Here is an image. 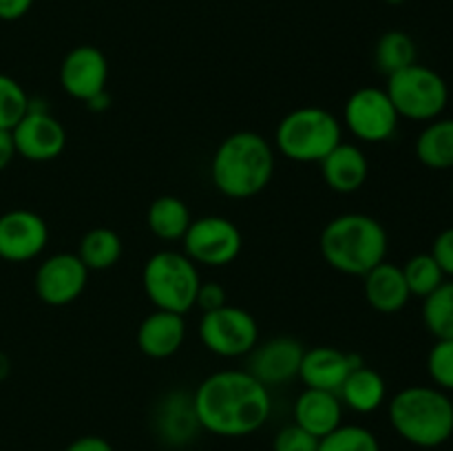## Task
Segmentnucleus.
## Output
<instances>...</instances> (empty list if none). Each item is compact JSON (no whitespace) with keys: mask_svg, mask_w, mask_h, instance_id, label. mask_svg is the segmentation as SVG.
I'll list each match as a JSON object with an SVG mask.
<instances>
[{"mask_svg":"<svg viewBox=\"0 0 453 451\" xmlns=\"http://www.w3.org/2000/svg\"><path fill=\"white\" fill-rule=\"evenodd\" d=\"M84 104H87L91 111H96V113H100V111H106V109H109V106H111V96H109V91L97 93V96H93L91 100H87V102H84Z\"/></svg>","mask_w":453,"mask_h":451,"instance_id":"4c0bfd02","label":"nucleus"},{"mask_svg":"<svg viewBox=\"0 0 453 451\" xmlns=\"http://www.w3.org/2000/svg\"><path fill=\"white\" fill-rule=\"evenodd\" d=\"M394 432L420 449H436L453 436V405L436 385H410L388 407Z\"/></svg>","mask_w":453,"mask_h":451,"instance_id":"20e7f679","label":"nucleus"},{"mask_svg":"<svg viewBox=\"0 0 453 451\" xmlns=\"http://www.w3.org/2000/svg\"><path fill=\"white\" fill-rule=\"evenodd\" d=\"M385 3H388V4H394V7H396V4L407 3V0H385Z\"/></svg>","mask_w":453,"mask_h":451,"instance_id":"ea45409f","label":"nucleus"},{"mask_svg":"<svg viewBox=\"0 0 453 451\" xmlns=\"http://www.w3.org/2000/svg\"><path fill=\"white\" fill-rule=\"evenodd\" d=\"M273 451H319V438L296 423H290L277 432Z\"/></svg>","mask_w":453,"mask_h":451,"instance_id":"2f4dec72","label":"nucleus"},{"mask_svg":"<svg viewBox=\"0 0 453 451\" xmlns=\"http://www.w3.org/2000/svg\"><path fill=\"white\" fill-rule=\"evenodd\" d=\"M9 371H12V361H9L7 354L0 352V383H3V380L7 378Z\"/></svg>","mask_w":453,"mask_h":451,"instance_id":"58836bf2","label":"nucleus"},{"mask_svg":"<svg viewBox=\"0 0 453 451\" xmlns=\"http://www.w3.org/2000/svg\"><path fill=\"white\" fill-rule=\"evenodd\" d=\"M385 91L398 115L411 122L438 119L445 113L447 102H449V87L445 78L418 62L389 75Z\"/></svg>","mask_w":453,"mask_h":451,"instance_id":"0eeeda50","label":"nucleus"},{"mask_svg":"<svg viewBox=\"0 0 453 451\" xmlns=\"http://www.w3.org/2000/svg\"><path fill=\"white\" fill-rule=\"evenodd\" d=\"M323 181L339 195H352L363 188L370 175V162L361 146L341 141L321 162Z\"/></svg>","mask_w":453,"mask_h":451,"instance_id":"aec40b11","label":"nucleus"},{"mask_svg":"<svg viewBox=\"0 0 453 451\" xmlns=\"http://www.w3.org/2000/svg\"><path fill=\"white\" fill-rule=\"evenodd\" d=\"M88 283V268L75 252H58L38 265L34 277L35 294L51 308H62L82 296Z\"/></svg>","mask_w":453,"mask_h":451,"instance_id":"f8f14e48","label":"nucleus"},{"mask_svg":"<svg viewBox=\"0 0 453 451\" xmlns=\"http://www.w3.org/2000/svg\"><path fill=\"white\" fill-rule=\"evenodd\" d=\"M339 398L343 407L357 411V414H374L385 405L388 398V383L380 371L372 370L365 363L354 367L343 380L339 389Z\"/></svg>","mask_w":453,"mask_h":451,"instance_id":"4be33fe9","label":"nucleus"},{"mask_svg":"<svg viewBox=\"0 0 453 451\" xmlns=\"http://www.w3.org/2000/svg\"><path fill=\"white\" fill-rule=\"evenodd\" d=\"M202 432L221 438H243L259 432L273 414L270 387L248 370H221L206 376L193 392Z\"/></svg>","mask_w":453,"mask_h":451,"instance_id":"f257e3e1","label":"nucleus"},{"mask_svg":"<svg viewBox=\"0 0 453 451\" xmlns=\"http://www.w3.org/2000/svg\"><path fill=\"white\" fill-rule=\"evenodd\" d=\"M358 365H363V358L358 354H348L332 345H317L303 352L299 378L310 389L339 394L343 380Z\"/></svg>","mask_w":453,"mask_h":451,"instance_id":"dca6fc26","label":"nucleus"},{"mask_svg":"<svg viewBox=\"0 0 453 451\" xmlns=\"http://www.w3.org/2000/svg\"><path fill=\"white\" fill-rule=\"evenodd\" d=\"M106 82H109V60L102 49L93 44H80L62 57L60 87L73 100H91L97 93L106 91Z\"/></svg>","mask_w":453,"mask_h":451,"instance_id":"4468645a","label":"nucleus"},{"mask_svg":"<svg viewBox=\"0 0 453 451\" xmlns=\"http://www.w3.org/2000/svg\"><path fill=\"white\" fill-rule=\"evenodd\" d=\"M29 100L31 97L18 80L0 73V128L12 131L29 111Z\"/></svg>","mask_w":453,"mask_h":451,"instance_id":"c756f323","label":"nucleus"},{"mask_svg":"<svg viewBox=\"0 0 453 451\" xmlns=\"http://www.w3.org/2000/svg\"><path fill=\"white\" fill-rule=\"evenodd\" d=\"M35 0H0V20L13 22L29 13Z\"/></svg>","mask_w":453,"mask_h":451,"instance_id":"f704fd0d","label":"nucleus"},{"mask_svg":"<svg viewBox=\"0 0 453 451\" xmlns=\"http://www.w3.org/2000/svg\"><path fill=\"white\" fill-rule=\"evenodd\" d=\"M228 303V294H226V287L217 281H202L197 290V299H195V308H199L202 312H211V310L221 308V305Z\"/></svg>","mask_w":453,"mask_h":451,"instance_id":"473e14b6","label":"nucleus"},{"mask_svg":"<svg viewBox=\"0 0 453 451\" xmlns=\"http://www.w3.org/2000/svg\"><path fill=\"white\" fill-rule=\"evenodd\" d=\"M425 327L438 339H453V279L423 299Z\"/></svg>","mask_w":453,"mask_h":451,"instance_id":"bb28decb","label":"nucleus"},{"mask_svg":"<svg viewBox=\"0 0 453 451\" xmlns=\"http://www.w3.org/2000/svg\"><path fill=\"white\" fill-rule=\"evenodd\" d=\"M323 261L336 272L365 277L372 268L388 259L389 237L379 219L363 212L334 217L321 230Z\"/></svg>","mask_w":453,"mask_h":451,"instance_id":"7ed1b4c3","label":"nucleus"},{"mask_svg":"<svg viewBox=\"0 0 453 451\" xmlns=\"http://www.w3.org/2000/svg\"><path fill=\"white\" fill-rule=\"evenodd\" d=\"M184 255L195 265L226 268L243 250V234L234 221L219 215L199 217L190 221L184 239Z\"/></svg>","mask_w":453,"mask_h":451,"instance_id":"1a4fd4ad","label":"nucleus"},{"mask_svg":"<svg viewBox=\"0 0 453 451\" xmlns=\"http://www.w3.org/2000/svg\"><path fill=\"white\" fill-rule=\"evenodd\" d=\"M199 270L184 252L159 250L146 259L142 270V286L155 310L186 314L197 299Z\"/></svg>","mask_w":453,"mask_h":451,"instance_id":"423d86ee","label":"nucleus"},{"mask_svg":"<svg viewBox=\"0 0 453 451\" xmlns=\"http://www.w3.org/2000/svg\"><path fill=\"white\" fill-rule=\"evenodd\" d=\"M449 398H451V405H453V392H451V396H449Z\"/></svg>","mask_w":453,"mask_h":451,"instance_id":"a19ab883","label":"nucleus"},{"mask_svg":"<svg viewBox=\"0 0 453 451\" xmlns=\"http://www.w3.org/2000/svg\"><path fill=\"white\" fill-rule=\"evenodd\" d=\"M401 115L394 109L388 91L379 87H361L343 106V124L363 144H383L398 131Z\"/></svg>","mask_w":453,"mask_h":451,"instance_id":"9d476101","label":"nucleus"},{"mask_svg":"<svg viewBox=\"0 0 453 451\" xmlns=\"http://www.w3.org/2000/svg\"><path fill=\"white\" fill-rule=\"evenodd\" d=\"M363 292H365V301L370 303V308L380 314L401 312L411 299L403 268L389 264L388 259L363 277Z\"/></svg>","mask_w":453,"mask_h":451,"instance_id":"412c9836","label":"nucleus"},{"mask_svg":"<svg viewBox=\"0 0 453 451\" xmlns=\"http://www.w3.org/2000/svg\"><path fill=\"white\" fill-rule=\"evenodd\" d=\"M197 334L215 356L239 358L248 356L259 343V323L248 310L226 303L202 314Z\"/></svg>","mask_w":453,"mask_h":451,"instance_id":"6e6552de","label":"nucleus"},{"mask_svg":"<svg viewBox=\"0 0 453 451\" xmlns=\"http://www.w3.org/2000/svg\"><path fill=\"white\" fill-rule=\"evenodd\" d=\"M124 243L122 237L115 233L109 226H97V228H91L88 233H84V237L80 239L78 252L75 255L80 256L84 265L91 270H109L122 259Z\"/></svg>","mask_w":453,"mask_h":451,"instance_id":"393cba45","label":"nucleus"},{"mask_svg":"<svg viewBox=\"0 0 453 451\" xmlns=\"http://www.w3.org/2000/svg\"><path fill=\"white\" fill-rule=\"evenodd\" d=\"M155 432L159 440L171 447H186L202 432L197 414H195L193 394L181 389L166 394L155 409Z\"/></svg>","mask_w":453,"mask_h":451,"instance_id":"a211bd4d","label":"nucleus"},{"mask_svg":"<svg viewBox=\"0 0 453 451\" xmlns=\"http://www.w3.org/2000/svg\"><path fill=\"white\" fill-rule=\"evenodd\" d=\"M16 155L27 162H51L66 149V128L42 100H29L25 118L12 128Z\"/></svg>","mask_w":453,"mask_h":451,"instance_id":"9b49d317","label":"nucleus"},{"mask_svg":"<svg viewBox=\"0 0 453 451\" xmlns=\"http://www.w3.org/2000/svg\"><path fill=\"white\" fill-rule=\"evenodd\" d=\"M429 378L442 392H453V339H438L427 356Z\"/></svg>","mask_w":453,"mask_h":451,"instance_id":"7c9ffc66","label":"nucleus"},{"mask_svg":"<svg viewBox=\"0 0 453 451\" xmlns=\"http://www.w3.org/2000/svg\"><path fill=\"white\" fill-rule=\"evenodd\" d=\"M416 62V42L405 31H388L379 38L374 49V65L379 73L394 75Z\"/></svg>","mask_w":453,"mask_h":451,"instance_id":"a878e982","label":"nucleus"},{"mask_svg":"<svg viewBox=\"0 0 453 451\" xmlns=\"http://www.w3.org/2000/svg\"><path fill=\"white\" fill-rule=\"evenodd\" d=\"M343 409L345 407L336 392L305 387L296 396L292 416H295V423L299 427H303L305 432H310L321 440V438H326L327 433H332L336 427L343 424Z\"/></svg>","mask_w":453,"mask_h":451,"instance_id":"6ab92c4d","label":"nucleus"},{"mask_svg":"<svg viewBox=\"0 0 453 451\" xmlns=\"http://www.w3.org/2000/svg\"><path fill=\"white\" fill-rule=\"evenodd\" d=\"M414 149L423 166L432 171L453 168V118H438L427 122Z\"/></svg>","mask_w":453,"mask_h":451,"instance_id":"b1692460","label":"nucleus"},{"mask_svg":"<svg viewBox=\"0 0 453 451\" xmlns=\"http://www.w3.org/2000/svg\"><path fill=\"white\" fill-rule=\"evenodd\" d=\"M343 141V124L321 106H299L279 122L274 144L296 164H321Z\"/></svg>","mask_w":453,"mask_h":451,"instance_id":"39448f33","label":"nucleus"},{"mask_svg":"<svg viewBox=\"0 0 453 451\" xmlns=\"http://www.w3.org/2000/svg\"><path fill=\"white\" fill-rule=\"evenodd\" d=\"M49 243V226L29 208H13L0 215V259L25 264L42 255Z\"/></svg>","mask_w":453,"mask_h":451,"instance_id":"ddd939ff","label":"nucleus"},{"mask_svg":"<svg viewBox=\"0 0 453 451\" xmlns=\"http://www.w3.org/2000/svg\"><path fill=\"white\" fill-rule=\"evenodd\" d=\"M432 256L438 261L445 277L453 279V226L445 228L432 243Z\"/></svg>","mask_w":453,"mask_h":451,"instance_id":"72a5a7b5","label":"nucleus"},{"mask_svg":"<svg viewBox=\"0 0 453 451\" xmlns=\"http://www.w3.org/2000/svg\"><path fill=\"white\" fill-rule=\"evenodd\" d=\"M13 157H16V146H13L12 131L0 128V172L13 162Z\"/></svg>","mask_w":453,"mask_h":451,"instance_id":"e433bc0d","label":"nucleus"},{"mask_svg":"<svg viewBox=\"0 0 453 451\" xmlns=\"http://www.w3.org/2000/svg\"><path fill=\"white\" fill-rule=\"evenodd\" d=\"M190 221H193V215H190L188 203L175 195H162L153 199L146 210V226L150 234L162 241H181Z\"/></svg>","mask_w":453,"mask_h":451,"instance_id":"5701e85b","label":"nucleus"},{"mask_svg":"<svg viewBox=\"0 0 453 451\" xmlns=\"http://www.w3.org/2000/svg\"><path fill=\"white\" fill-rule=\"evenodd\" d=\"M303 343L292 336H274V339L257 343L248 354V371L265 387H277L299 378L301 361H303Z\"/></svg>","mask_w":453,"mask_h":451,"instance_id":"2eb2a0df","label":"nucleus"},{"mask_svg":"<svg viewBox=\"0 0 453 451\" xmlns=\"http://www.w3.org/2000/svg\"><path fill=\"white\" fill-rule=\"evenodd\" d=\"M65 451H113V445L106 438L88 433V436H80L73 442H69Z\"/></svg>","mask_w":453,"mask_h":451,"instance_id":"c9c22d12","label":"nucleus"},{"mask_svg":"<svg viewBox=\"0 0 453 451\" xmlns=\"http://www.w3.org/2000/svg\"><path fill=\"white\" fill-rule=\"evenodd\" d=\"M403 274H405L410 294L418 296V299L429 296L436 287H441L447 281L445 272L432 256V252H420V255L410 256L407 264L403 265Z\"/></svg>","mask_w":453,"mask_h":451,"instance_id":"cd10ccee","label":"nucleus"},{"mask_svg":"<svg viewBox=\"0 0 453 451\" xmlns=\"http://www.w3.org/2000/svg\"><path fill=\"white\" fill-rule=\"evenodd\" d=\"M319 451H380V442L372 429L343 423L319 440Z\"/></svg>","mask_w":453,"mask_h":451,"instance_id":"c85d7f7f","label":"nucleus"},{"mask_svg":"<svg viewBox=\"0 0 453 451\" xmlns=\"http://www.w3.org/2000/svg\"><path fill=\"white\" fill-rule=\"evenodd\" d=\"M451 193H453V181H451Z\"/></svg>","mask_w":453,"mask_h":451,"instance_id":"79ce46f5","label":"nucleus"},{"mask_svg":"<svg viewBox=\"0 0 453 451\" xmlns=\"http://www.w3.org/2000/svg\"><path fill=\"white\" fill-rule=\"evenodd\" d=\"M135 340L140 352L153 361L175 356L186 340L184 314L153 310L137 327Z\"/></svg>","mask_w":453,"mask_h":451,"instance_id":"f3484780","label":"nucleus"},{"mask_svg":"<svg viewBox=\"0 0 453 451\" xmlns=\"http://www.w3.org/2000/svg\"><path fill=\"white\" fill-rule=\"evenodd\" d=\"M274 175V149L255 131L226 137L211 159V180L228 199H250L268 188Z\"/></svg>","mask_w":453,"mask_h":451,"instance_id":"f03ea898","label":"nucleus"}]
</instances>
